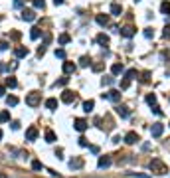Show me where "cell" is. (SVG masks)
<instances>
[{
    "instance_id": "11",
    "label": "cell",
    "mask_w": 170,
    "mask_h": 178,
    "mask_svg": "<svg viewBox=\"0 0 170 178\" xmlns=\"http://www.w3.org/2000/svg\"><path fill=\"white\" fill-rule=\"evenodd\" d=\"M28 48H26V46H18V48H16V50H14V56L16 57H26V56H28Z\"/></svg>"
},
{
    "instance_id": "50",
    "label": "cell",
    "mask_w": 170,
    "mask_h": 178,
    "mask_svg": "<svg viewBox=\"0 0 170 178\" xmlns=\"http://www.w3.org/2000/svg\"><path fill=\"white\" fill-rule=\"evenodd\" d=\"M4 93H6V87H4V85H0V97H2Z\"/></svg>"
},
{
    "instance_id": "31",
    "label": "cell",
    "mask_w": 170,
    "mask_h": 178,
    "mask_svg": "<svg viewBox=\"0 0 170 178\" xmlns=\"http://www.w3.org/2000/svg\"><path fill=\"white\" fill-rule=\"evenodd\" d=\"M147 103L150 105V107H154V105H156V95H154V93L147 95Z\"/></svg>"
},
{
    "instance_id": "10",
    "label": "cell",
    "mask_w": 170,
    "mask_h": 178,
    "mask_svg": "<svg viewBox=\"0 0 170 178\" xmlns=\"http://www.w3.org/2000/svg\"><path fill=\"white\" fill-rule=\"evenodd\" d=\"M26 139H28V141H36V139H38V129H36V127H30L28 131H26Z\"/></svg>"
},
{
    "instance_id": "16",
    "label": "cell",
    "mask_w": 170,
    "mask_h": 178,
    "mask_svg": "<svg viewBox=\"0 0 170 178\" xmlns=\"http://www.w3.org/2000/svg\"><path fill=\"white\" fill-rule=\"evenodd\" d=\"M46 109H50V111H56V109H57V99L50 97V99L46 101Z\"/></svg>"
},
{
    "instance_id": "30",
    "label": "cell",
    "mask_w": 170,
    "mask_h": 178,
    "mask_svg": "<svg viewBox=\"0 0 170 178\" xmlns=\"http://www.w3.org/2000/svg\"><path fill=\"white\" fill-rule=\"evenodd\" d=\"M67 81H69V77H62V79H57L53 83V87H63V85H67Z\"/></svg>"
},
{
    "instance_id": "12",
    "label": "cell",
    "mask_w": 170,
    "mask_h": 178,
    "mask_svg": "<svg viewBox=\"0 0 170 178\" xmlns=\"http://www.w3.org/2000/svg\"><path fill=\"white\" fill-rule=\"evenodd\" d=\"M75 131H79V133H83L85 129H87V121H85V119H75Z\"/></svg>"
},
{
    "instance_id": "37",
    "label": "cell",
    "mask_w": 170,
    "mask_h": 178,
    "mask_svg": "<svg viewBox=\"0 0 170 178\" xmlns=\"http://www.w3.org/2000/svg\"><path fill=\"white\" fill-rule=\"evenodd\" d=\"M129 85H131V79H127V77H125V79L121 81V89H129Z\"/></svg>"
},
{
    "instance_id": "22",
    "label": "cell",
    "mask_w": 170,
    "mask_h": 178,
    "mask_svg": "<svg viewBox=\"0 0 170 178\" xmlns=\"http://www.w3.org/2000/svg\"><path fill=\"white\" fill-rule=\"evenodd\" d=\"M6 105H8V107H14V105H18V97H16V95H10V97H6Z\"/></svg>"
},
{
    "instance_id": "42",
    "label": "cell",
    "mask_w": 170,
    "mask_h": 178,
    "mask_svg": "<svg viewBox=\"0 0 170 178\" xmlns=\"http://www.w3.org/2000/svg\"><path fill=\"white\" fill-rule=\"evenodd\" d=\"M0 50H8V42L6 40H0Z\"/></svg>"
},
{
    "instance_id": "45",
    "label": "cell",
    "mask_w": 170,
    "mask_h": 178,
    "mask_svg": "<svg viewBox=\"0 0 170 178\" xmlns=\"http://www.w3.org/2000/svg\"><path fill=\"white\" fill-rule=\"evenodd\" d=\"M162 36H164V38H170V26H166V28H164V32H162Z\"/></svg>"
},
{
    "instance_id": "28",
    "label": "cell",
    "mask_w": 170,
    "mask_h": 178,
    "mask_svg": "<svg viewBox=\"0 0 170 178\" xmlns=\"http://www.w3.org/2000/svg\"><path fill=\"white\" fill-rule=\"evenodd\" d=\"M32 4H34V8H38V10L46 8V2H44V0H32Z\"/></svg>"
},
{
    "instance_id": "47",
    "label": "cell",
    "mask_w": 170,
    "mask_h": 178,
    "mask_svg": "<svg viewBox=\"0 0 170 178\" xmlns=\"http://www.w3.org/2000/svg\"><path fill=\"white\" fill-rule=\"evenodd\" d=\"M152 111H154V115H162V111H160V107H156V105H154V107H152Z\"/></svg>"
},
{
    "instance_id": "33",
    "label": "cell",
    "mask_w": 170,
    "mask_h": 178,
    "mask_svg": "<svg viewBox=\"0 0 170 178\" xmlns=\"http://www.w3.org/2000/svg\"><path fill=\"white\" fill-rule=\"evenodd\" d=\"M32 168H34V170H42L44 166H42V162H40V160H32Z\"/></svg>"
},
{
    "instance_id": "15",
    "label": "cell",
    "mask_w": 170,
    "mask_h": 178,
    "mask_svg": "<svg viewBox=\"0 0 170 178\" xmlns=\"http://www.w3.org/2000/svg\"><path fill=\"white\" fill-rule=\"evenodd\" d=\"M121 36L132 38V36H135V28H132V26H125V28H121Z\"/></svg>"
},
{
    "instance_id": "43",
    "label": "cell",
    "mask_w": 170,
    "mask_h": 178,
    "mask_svg": "<svg viewBox=\"0 0 170 178\" xmlns=\"http://www.w3.org/2000/svg\"><path fill=\"white\" fill-rule=\"evenodd\" d=\"M24 6V0H14V8H22Z\"/></svg>"
},
{
    "instance_id": "2",
    "label": "cell",
    "mask_w": 170,
    "mask_h": 178,
    "mask_svg": "<svg viewBox=\"0 0 170 178\" xmlns=\"http://www.w3.org/2000/svg\"><path fill=\"white\" fill-rule=\"evenodd\" d=\"M40 103H42V95H40L38 91H32V93L26 95V105H28V107H38Z\"/></svg>"
},
{
    "instance_id": "41",
    "label": "cell",
    "mask_w": 170,
    "mask_h": 178,
    "mask_svg": "<svg viewBox=\"0 0 170 178\" xmlns=\"http://www.w3.org/2000/svg\"><path fill=\"white\" fill-rule=\"evenodd\" d=\"M79 145H81V146H89V143H87V139H85V137H79Z\"/></svg>"
},
{
    "instance_id": "39",
    "label": "cell",
    "mask_w": 170,
    "mask_h": 178,
    "mask_svg": "<svg viewBox=\"0 0 170 178\" xmlns=\"http://www.w3.org/2000/svg\"><path fill=\"white\" fill-rule=\"evenodd\" d=\"M56 57H59V60H63V57H65V52H63L62 48H59V50H56Z\"/></svg>"
},
{
    "instance_id": "23",
    "label": "cell",
    "mask_w": 170,
    "mask_h": 178,
    "mask_svg": "<svg viewBox=\"0 0 170 178\" xmlns=\"http://www.w3.org/2000/svg\"><path fill=\"white\" fill-rule=\"evenodd\" d=\"M97 42H99L101 46H107L109 44V36L107 34H99V36H97Z\"/></svg>"
},
{
    "instance_id": "13",
    "label": "cell",
    "mask_w": 170,
    "mask_h": 178,
    "mask_svg": "<svg viewBox=\"0 0 170 178\" xmlns=\"http://www.w3.org/2000/svg\"><path fill=\"white\" fill-rule=\"evenodd\" d=\"M81 166H83V158H79V156L73 158V160H69V168L71 170H77V168H81Z\"/></svg>"
},
{
    "instance_id": "51",
    "label": "cell",
    "mask_w": 170,
    "mask_h": 178,
    "mask_svg": "<svg viewBox=\"0 0 170 178\" xmlns=\"http://www.w3.org/2000/svg\"><path fill=\"white\" fill-rule=\"evenodd\" d=\"M53 4H56V6H59V4H63V0H53Z\"/></svg>"
},
{
    "instance_id": "53",
    "label": "cell",
    "mask_w": 170,
    "mask_h": 178,
    "mask_svg": "<svg viewBox=\"0 0 170 178\" xmlns=\"http://www.w3.org/2000/svg\"><path fill=\"white\" fill-rule=\"evenodd\" d=\"M0 178H6V176H4V174H0Z\"/></svg>"
},
{
    "instance_id": "20",
    "label": "cell",
    "mask_w": 170,
    "mask_h": 178,
    "mask_svg": "<svg viewBox=\"0 0 170 178\" xmlns=\"http://www.w3.org/2000/svg\"><path fill=\"white\" fill-rule=\"evenodd\" d=\"M93 107H95L93 99H89V101H85V103H83V111L85 113H91V111H93Z\"/></svg>"
},
{
    "instance_id": "18",
    "label": "cell",
    "mask_w": 170,
    "mask_h": 178,
    "mask_svg": "<svg viewBox=\"0 0 170 178\" xmlns=\"http://www.w3.org/2000/svg\"><path fill=\"white\" fill-rule=\"evenodd\" d=\"M123 63H113V66H111V73L113 75H119V73H123Z\"/></svg>"
},
{
    "instance_id": "25",
    "label": "cell",
    "mask_w": 170,
    "mask_h": 178,
    "mask_svg": "<svg viewBox=\"0 0 170 178\" xmlns=\"http://www.w3.org/2000/svg\"><path fill=\"white\" fill-rule=\"evenodd\" d=\"M46 141L47 143H56V133L47 129V131H46Z\"/></svg>"
},
{
    "instance_id": "14",
    "label": "cell",
    "mask_w": 170,
    "mask_h": 178,
    "mask_svg": "<svg viewBox=\"0 0 170 178\" xmlns=\"http://www.w3.org/2000/svg\"><path fill=\"white\" fill-rule=\"evenodd\" d=\"M117 115H119V117H123V119H127L129 115H131V111H129V107H125V105H119V107H117Z\"/></svg>"
},
{
    "instance_id": "38",
    "label": "cell",
    "mask_w": 170,
    "mask_h": 178,
    "mask_svg": "<svg viewBox=\"0 0 170 178\" xmlns=\"http://www.w3.org/2000/svg\"><path fill=\"white\" fill-rule=\"evenodd\" d=\"M10 38H12V40H20V38H22V34H20L18 30H14V32L10 34Z\"/></svg>"
},
{
    "instance_id": "9",
    "label": "cell",
    "mask_w": 170,
    "mask_h": 178,
    "mask_svg": "<svg viewBox=\"0 0 170 178\" xmlns=\"http://www.w3.org/2000/svg\"><path fill=\"white\" fill-rule=\"evenodd\" d=\"M97 166H99V168H109V166H111V156H99Z\"/></svg>"
},
{
    "instance_id": "34",
    "label": "cell",
    "mask_w": 170,
    "mask_h": 178,
    "mask_svg": "<svg viewBox=\"0 0 170 178\" xmlns=\"http://www.w3.org/2000/svg\"><path fill=\"white\" fill-rule=\"evenodd\" d=\"M135 75H138V73H137V69H129L127 73H125V77H127V79H132Z\"/></svg>"
},
{
    "instance_id": "1",
    "label": "cell",
    "mask_w": 170,
    "mask_h": 178,
    "mask_svg": "<svg viewBox=\"0 0 170 178\" xmlns=\"http://www.w3.org/2000/svg\"><path fill=\"white\" fill-rule=\"evenodd\" d=\"M148 166H150V170H152L154 174H160V176H162V174H166V172H168V166H166V164L162 162L160 158H152Z\"/></svg>"
},
{
    "instance_id": "26",
    "label": "cell",
    "mask_w": 170,
    "mask_h": 178,
    "mask_svg": "<svg viewBox=\"0 0 170 178\" xmlns=\"http://www.w3.org/2000/svg\"><path fill=\"white\" fill-rule=\"evenodd\" d=\"M40 36H42V30H40V28H32V32H30V38H32V40H38Z\"/></svg>"
},
{
    "instance_id": "4",
    "label": "cell",
    "mask_w": 170,
    "mask_h": 178,
    "mask_svg": "<svg viewBox=\"0 0 170 178\" xmlns=\"http://www.w3.org/2000/svg\"><path fill=\"white\" fill-rule=\"evenodd\" d=\"M75 99H77V95L73 93V91H69V89H65V91L62 93V101L63 103H73Z\"/></svg>"
},
{
    "instance_id": "40",
    "label": "cell",
    "mask_w": 170,
    "mask_h": 178,
    "mask_svg": "<svg viewBox=\"0 0 170 178\" xmlns=\"http://www.w3.org/2000/svg\"><path fill=\"white\" fill-rule=\"evenodd\" d=\"M105 63H93V71H103Z\"/></svg>"
},
{
    "instance_id": "7",
    "label": "cell",
    "mask_w": 170,
    "mask_h": 178,
    "mask_svg": "<svg viewBox=\"0 0 170 178\" xmlns=\"http://www.w3.org/2000/svg\"><path fill=\"white\" fill-rule=\"evenodd\" d=\"M75 69H77V66L73 63V61H63V73H65V75L73 73Z\"/></svg>"
},
{
    "instance_id": "36",
    "label": "cell",
    "mask_w": 170,
    "mask_h": 178,
    "mask_svg": "<svg viewBox=\"0 0 170 178\" xmlns=\"http://www.w3.org/2000/svg\"><path fill=\"white\" fill-rule=\"evenodd\" d=\"M144 38H148V40H150V38H154V32H152V28H147V30H144Z\"/></svg>"
},
{
    "instance_id": "44",
    "label": "cell",
    "mask_w": 170,
    "mask_h": 178,
    "mask_svg": "<svg viewBox=\"0 0 170 178\" xmlns=\"http://www.w3.org/2000/svg\"><path fill=\"white\" fill-rule=\"evenodd\" d=\"M148 77H150V73H148V71H144V73H142V77H141V79L144 81V83H147V81H148Z\"/></svg>"
},
{
    "instance_id": "21",
    "label": "cell",
    "mask_w": 170,
    "mask_h": 178,
    "mask_svg": "<svg viewBox=\"0 0 170 178\" xmlns=\"http://www.w3.org/2000/svg\"><path fill=\"white\" fill-rule=\"evenodd\" d=\"M160 12H162V14H166V16H170V2H168V0H164V2L160 4Z\"/></svg>"
},
{
    "instance_id": "32",
    "label": "cell",
    "mask_w": 170,
    "mask_h": 178,
    "mask_svg": "<svg viewBox=\"0 0 170 178\" xmlns=\"http://www.w3.org/2000/svg\"><path fill=\"white\" fill-rule=\"evenodd\" d=\"M89 63H91V60H89V57H87V56H83V57H81V60H79V66H81V67H87V66H89Z\"/></svg>"
},
{
    "instance_id": "46",
    "label": "cell",
    "mask_w": 170,
    "mask_h": 178,
    "mask_svg": "<svg viewBox=\"0 0 170 178\" xmlns=\"http://www.w3.org/2000/svg\"><path fill=\"white\" fill-rule=\"evenodd\" d=\"M89 150H91V152H93V155H97V152H99V146H95V145H91V146H89Z\"/></svg>"
},
{
    "instance_id": "29",
    "label": "cell",
    "mask_w": 170,
    "mask_h": 178,
    "mask_svg": "<svg viewBox=\"0 0 170 178\" xmlns=\"http://www.w3.org/2000/svg\"><path fill=\"white\" fill-rule=\"evenodd\" d=\"M10 121V111H2L0 113V123H8Z\"/></svg>"
},
{
    "instance_id": "19",
    "label": "cell",
    "mask_w": 170,
    "mask_h": 178,
    "mask_svg": "<svg viewBox=\"0 0 170 178\" xmlns=\"http://www.w3.org/2000/svg\"><path fill=\"white\" fill-rule=\"evenodd\" d=\"M121 12H123V6L121 4H111V14H115V16H121Z\"/></svg>"
},
{
    "instance_id": "24",
    "label": "cell",
    "mask_w": 170,
    "mask_h": 178,
    "mask_svg": "<svg viewBox=\"0 0 170 178\" xmlns=\"http://www.w3.org/2000/svg\"><path fill=\"white\" fill-rule=\"evenodd\" d=\"M71 38H69V34H62V36L57 38V42H59V46H65L67 42H69Z\"/></svg>"
},
{
    "instance_id": "6",
    "label": "cell",
    "mask_w": 170,
    "mask_h": 178,
    "mask_svg": "<svg viewBox=\"0 0 170 178\" xmlns=\"http://www.w3.org/2000/svg\"><path fill=\"white\" fill-rule=\"evenodd\" d=\"M162 133H164V125H162V123H154V125L150 127L152 137H162Z\"/></svg>"
},
{
    "instance_id": "35",
    "label": "cell",
    "mask_w": 170,
    "mask_h": 178,
    "mask_svg": "<svg viewBox=\"0 0 170 178\" xmlns=\"http://www.w3.org/2000/svg\"><path fill=\"white\" fill-rule=\"evenodd\" d=\"M115 83V77H103V85H113Z\"/></svg>"
},
{
    "instance_id": "54",
    "label": "cell",
    "mask_w": 170,
    "mask_h": 178,
    "mask_svg": "<svg viewBox=\"0 0 170 178\" xmlns=\"http://www.w3.org/2000/svg\"><path fill=\"white\" fill-rule=\"evenodd\" d=\"M0 139H2V131H0Z\"/></svg>"
},
{
    "instance_id": "3",
    "label": "cell",
    "mask_w": 170,
    "mask_h": 178,
    "mask_svg": "<svg viewBox=\"0 0 170 178\" xmlns=\"http://www.w3.org/2000/svg\"><path fill=\"white\" fill-rule=\"evenodd\" d=\"M103 99H109V101H113V103H119V101H121V91H117V89H111V91L103 93Z\"/></svg>"
},
{
    "instance_id": "27",
    "label": "cell",
    "mask_w": 170,
    "mask_h": 178,
    "mask_svg": "<svg viewBox=\"0 0 170 178\" xmlns=\"http://www.w3.org/2000/svg\"><path fill=\"white\" fill-rule=\"evenodd\" d=\"M16 85H18L16 77H12V75H10V77H6V87H16Z\"/></svg>"
},
{
    "instance_id": "48",
    "label": "cell",
    "mask_w": 170,
    "mask_h": 178,
    "mask_svg": "<svg viewBox=\"0 0 170 178\" xmlns=\"http://www.w3.org/2000/svg\"><path fill=\"white\" fill-rule=\"evenodd\" d=\"M12 129H14V131H18V129H20V123H18V121H12Z\"/></svg>"
},
{
    "instance_id": "8",
    "label": "cell",
    "mask_w": 170,
    "mask_h": 178,
    "mask_svg": "<svg viewBox=\"0 0 170 178\" xmlns=\"http://www.w3.org/2000/svg\"><path fill=\"white\" fill-rule=\"evenodd\" d=\"M137 141H138V135H137L135 131L127 133V137H125V143H127V145H135Z\"/></svg>"
},
{
    "instance_id": "49",
    "label": "cell",
    "mask_w": 170,
    "mask_h": 178,
    "mask_svg": "<svg viewBox=\"0 0 170 178\" xmlns=\"http://www.w3.org/2000/svg\"><path fill=\"white\" fill-rule=\"evenodd\" d=\"M62 155H63V150H62V149H57V150H56V156H57V158H63Z\"/></svg>"
},
{
    "instance_id": "5",
    "label": "cell",
    "mask_w": 170,
    "mask_h": 178,
    "mask_svg": "<svg viewBox=\"0 0 170 178\" xmlns=\"http://www.w3.org/2000/svg\"><path fill=\"white\" fill-rule=\"evenodd\" d=\"M22 20H26V22H34V20H36V12H34L32 8H24L22 10Z\"/></svg>"
},
{
    "instance_id": "52",
    "label": "cell",
    "mask_w": 170,
    "mask_h": 178,
    "mask_svg": "<svg viewBox=\"0 0 170 178\" xmlns=\"http://www.w3.org/2000/svg\"><path fill=\"white\" fill-rule=\"evenodd\" d=\"M135 178H148V176H144V174H137Z\"/></svg>"
},
{
    "instance_id": "17",
    "label": "cell",
    "mask_w": 170,
    "mask_h": 178,
    "mask_svg": "<svg viewBox=\"0 0 170 178\" xmlns=\"http://www.w3.org/2000/svg\"><path fill=\"white\" fill-rule=\"evenodd\" d=\"M95 20H97L99 26H107V24H109V16L107 14H97V18H95Z\"/></svg>"
}]
</instances>
